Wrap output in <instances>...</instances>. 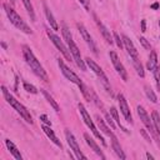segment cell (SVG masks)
<instances>
[{
  "mask_svg": "<svg viewBox=\"0 0 160 160\" xmlns=\"http://www.w3.org/2000/svg\"><path fill=\"white\" fill-rule=\"evenodd\" d=\"M22 55H24V59H25V61L28 62V65L31 68V70L34 71V74L36 75V76H39L41 80H44V81H49V78H48V74H46V71L44 70V68H42V65L39 62V60L35 58V55H34V52L31 51V49L28 46V45H24L22 46Z\"/></svg>",
  "mask_w": 160,
  "mask_h": 160,
  "instance_id": "obj_1",
  "label": "cell"
},
{
  "mask_svg": "<svg viewBox=\"0 0 160 160\" xmlns=\"http://www.w3.org/2000/svg\"><path fill=\"white\" fill-rule=\"evenodd\" d=\"M62 36H64V39H65V41H66L68 46H69V50H70V52H71V55H72L74 61L76 62V65H78L82 71H85V70H86V66H85L84 60L81 59L80 50H79V48L76 46V44L74 42V40H72V36H71L70 30H69L65 25L62 26Z\"/></svg>",
  "mask_w": 160,
  "mask_h": 160,
  "instance_id": "obj_2",
  "label": "cell"
},
{
  "mask_svg": "<svg viewBox=\"0 0 160 160\" xmlns=\"http://www.w3.org/2000/svg\"><path fill=\"white\" fill-rule=\"evenodd\" d=\"M1 91H2V95H4V98H5V100L16 110V112L26 121V122H29V124H32V118H31V115H30V112H29V110L20 102V101H18L10 92H9V90L2 85L1 86Z\"/></svg>",
  "mask_w": 160,
  "mask_h": 160,
  "instance_id": "obj_3",
  "label": "cell"
},
{
  "mask_svg": "<svg viewBox=\"0 0 160 160\" xmlns=\"http://www.w3.org/2000/svg\"><path fill=\"white\" fill-rule=\"evenodd\" d=\"M2 6H4V9H5V12H6V15H8L10 22H11L16 29H19L20 31H22V32H25V34H32V30L29 28V25L16 14V11H15L12 8H10L8 4H2Z\"/></svg>",
  "mask_w": 160,
  "mask_h": 160,
  "instance_id": "obj_4",
  "label": "cell"
},
{
  "mask_svg": "<svg viewBox=\"0 0 160 160\" xmlns=\"http://www.w3.org/2000/svg\"><path fill=\"white\" fill-rule=\"evenodd\" d=\"M85 62L88 64V66L90 68V70H92L95 74H96V76L100 79V81H101V84H102V86L105 88V90L110 94V95H112V91H111V86H110V82H109V80H108V76L105 75V72H104V70L94 61V60H91L90 58H86L85 59Z\"/></svg>",
  "mask_w": 160,
  "mask_h": 160,
  "instance_id": "obj_5",
  "label": "cell"
},
{
  "mask_svg": "<svg viewBox=\"0 0 160 160\" xmlns=\"http://www.w3.org/2000/svg\"><path fill=\"white\" fill-rule=\"evenodd\" d=\"M78 108H79V110H80V114H81V116H82V120H84V122L88 125V128L91 130V132L95 135V138L96 139H99L100 141H101V144L105 146L106 145V142H105V140H104V138L101 136V134L99 132V130H98V128L94 125V122H92V120H91V118H90V115H89V112H88V110L85 109V106L81 104V102H79V105H78Z\"/></svg>",
  "mask_w": 160,
  "mask_h": 160,
  "instance_id": "obj_6",
  "label": "cell"
},
{
  "mask_svg": "<svg viewBox=\"0 0 160 160\" xmlns=\"http://www.w3.org/2000/svg\"><path fill=\"white\" fill-rule=\"evenodd\" d=\"M46 35L49 36V39L52 41V44L56 46V49L64 55V58L66 59V60H74L72 59V55H71V52H70V50L64 45V42L60 40V38L58 36V35H55L52 31H50V29H46Z\"/></svg>",
  "mask_w": 160,
  "mask_h": 160,
  "instance_id": "obj_7",
  "label": "cell"
},
{
  "mask_svg": "<svg viewBox=\"0 0 160 160\" xmlns=\"http://www.w3.org/2000/svg\"><path fill=\"white\" fill-rule=\"evenodd\" d=\"M136 110H138V115H139V118H140V120L142 121V124L148 128V130H149V132L158 140L159 139V135H158V132H156V130H155V128H154V124H152V119H150V116L148 115V112H146V110L141 106V105H139L138 108H136Z\"/></svg>",
  "mask_w": 160,
  "mask_h": 160,
  "instance_id": "obj_8",
  "label": "cell"
},
{
  "mask_svg": "<svg viewBox=\"0 0 160 160\" xmlns=\"http://www.w3.org/2000/svg\"><path fill=\"white\" fill-rule=\"evenodd\" d=\"M58 64H59V68H60L62 75H64L69 81H71L72 84H76L79 88L84 84V82L80 80V78H79V76H78V75H76V74H75V72H74V71H72V70H71V69H70V68L61 60V59L58 60Z\"/></svg>",
  "mask_w": 160,
  "mask_h": 160,
  "instance_id": "obj_9",
  "label": "cell"
},
{
  "mask_svg": "<svg viewBox=\"0 0 160 160\" xmlns=\"http://www.w3.org/2000/svg\"><path fill=\"white\" fill-rule=\"evenodd\" d=\"M110 60H111L116 72L120 75V78L124 81H128V71L125 70V66L122 65V62L120 61V59H119V56H118V54L115 51H110Z\"/></svg>",
  "mask_w": 160,
  "mask_h": 160,
  "instance_id": "obj_10",
  "label": "cell"
},
{
  "mask_svg": "<svg viewBox=\"0 0 160 160\" xmlns=\"http://www.w3.org/2000/svg\"><path fill=\"white\" fill-rule=\"evenodd\" d=\"M65 136H66V140H68V144H69L70 149H71V150L74 151V154H75V158H78V159H86V156H85V155L82 154V151L80 150V146H79V144H78L75 136L72 135V132H71L70 130H66V131H65Z\"/></svg>",
  "mask_w": 160,
  "mask_h": 160,
  "instance_id": "obj_11",
  "label": "cell"
},
{
  "mask_svg": "<svg viewBox=\"0 0 160 160\" xmlns=\"http://www.w3.org/2000/svg\"><path fill=\"white\" fill-rule=\"evenodd\" d=\"M76 26H78V30H79V32H80L81 38L85 40V42L88 44V46L90 48V50H91L94 54H98V48H96V45H95V42H94V40H92L91 35H90V34H89V31L86 30V28H85L81 22H78V24H76Z\"/></svg>",
  "mask_w": 160,
  "mask_h": 160,
  "instance_id": "obj_12",
  "label": "cell"
},
{
  "mask_svg": "<svg viewBox=\"0 0 160 160\" xmlns=\"http://www.w3.org/2000/svg\"><path fill=\"white\" fill-rule=\"evenodd\" d=\"M118 101H119V106H120V111L121 114L124 115L125 120L130 124H132V116H131V112H130V109H129V105H128V101L125 99V96L119 92L118 94Z\"/></svg>",
  "mask_w": 160,
  "mask_h": 160,
  "instance_id": "obj_13",
  "label": "cell"
},
{
  "mask_svg": "<svg viewBox=\"0 0 160 160\" xmlns=\"http://www.w3.org/2000/svg\"><path fill=\"white\" fill-rule=\"evenodd\" d=\"M121 38H122L124 48L126 49V51H128V54L130 55L131 60H140V58H139V52H138V50H136L135 45L132 44V41H131L126 35H122Z\"/></svg>",
  "mask_w": 160,
  "mask_h": 160,
  "instance_id": "obj_14",
  "label": "cell"
},
{
  "mask_svg": "<svg viewBox=\"0 0 160 160\" xmlns=\"http://www.w3.org/2000/svg\"><path fill=\"white\" fill-rule=\"evenodd\" d=\"M94 19H95V22H96V25H98V28H99V30H100V32H101V35H102V38L106 40V42H109L110 45L111 44H114V36H111V34H110V30L96 18V15H94Z\"/></svg>",
  "mask_w": 160,
  "mask_h": 160,
  "instance_id": "obj_15",
  "label": "cell"
},
{
  "mask_svg": "<svg viewBox=\"0 0 160 160\" xmlns=\"http://www.w3.org/2000/svg\"><path fill=\"white\" fill-rule=\"evenodd\" d=\"M110 139H111V146H112V150L115 151V154H116L121 160H125L126 156H125V154H124V151H122V149H121V146H120V142L118 141V138L114 135V132L110 135Z\"/></svg>",
  "mask_w": 160,
  "mask_h": 160,
  "instance_id": "obj_16",
  "label": "cell"
},
{
  "mask_svg": "<svg viewBox=\"0 0 160 160\" xmlns=\"http://www.w3.org/2000/svg\"><path fill=\"white\" fill-rule=\"evenodd\" d=\"M41 129H42V131L46 134V136H48V138H49V139H50V140H51V141H52V142H54L56 146H59V148H61V146H62V145H61V141H60V140L56 138V135H55V134H54V131L51 130L50 125L44 124V125L41 126Z\"/></svg>",
  "mask_w": 160,
  "mask_h": 160,
  "instance_id": "obj_17",
  "label": "cell"
},
{
  "mask_svg": "<svg viewBox=\"0 0 160 160\" xmlns=\"http://www.w3.org/2000/svg\"><path fill=\"white\" fill-rule=\"evenodd\" d=\"M84 139H85L86 144H88V145H89V146H90V148H91V149H92V150H94V151H95V152H96L101 159H105V155H104V154H102V151L100 150L99 145L92 140V138H90V135H89V134H86V132H85V134H84Z\"/></svg>",
  "mask_w": 160,
  "mask_h": 160,
  "instance_id": "obj_18",
  "label": "cell"
},
{
  "mask_svg": "<svg viewBox=\"0 0 160 160\" xmlns=\"http://www.w3.org/2000/svg\"><path fill=\"white\" fill-rule=\"evenodd\" d=\"M5 145H6L8 150L10 151V154H11L16 160H22V156H21V154H20V150L16 148V145H15L12 141H10L9 139H6V140H5Z\"/></svg>",
  "mask_w": 160,
  "mask_h": 160,
  "instance_id": "obj_19",
  "label": "cell"
},
{
  "mask_svg": "<svg viewBox=\"0 0 160 160\" xmlns=\"http://www.w3.org/2000/svg\"><path fill=\"white\" fill-rule=\"evenodd\" d=\"M44 11H45V15H46L48 22L50 24V28H51L52 30H58V29H59L58 22H56L55 18H54V15H52V12H51V10L48 8V5H46V4H44Z\"/></svg>",
  "mask_w": 160,
  "mask_h": 160,
  "instance_id": "obj_20",
  "label": "cell"
},
{
  "mask_svg": "<svg viewBox=\"0 0 160 160\" xmlns=\"http://www.w3.org/2000/svg\"><path fill=\"white\" fill-rule=\"evenodd\" d=\"M156 66H158V55H156V51L155 50H151L150 51V55H149V60L146 62V68H148V70L154 71Z\"/></svg>",
  "mask_w": 160,
  "mask_h": 160,
  "instance_id": "obj_21",
  "label": "cell"
},
{
  "mask_svg": "<svg viewBox=\"0 0 160 160\" xmlns=\"http://www.w3.org/2000/svg\"><path fill=\"white\" fill-rule=\"evenodd\" d=\"M41 92H42V95L45 96V99L48 100V102H49V104H50V105L54 108V110H55L56 112H59V111H60V108H59L58 102L54 100V98H52V96H51V95H50V94H49L46 90H41Z\"/></svg>",
  "mask_w": 160,
  "mask_h": 160,
  "instance_id": "obj_22",
  "label": "cell"
},
{
  "mask_svg": "<svg viewBox=\"0 0 160 160\" xmlns=\"http://www.w3.org/2000/svg\"><path fill=\"white\" fill-rule=\"evenodd\" d=\"M151 119H152L154 128H155V130H156L158 135L160 136V115L158 114V111H156V110H154V111H152V114H151Z\"/></svg>",
  "mask_w": 160,
  "mask_h": 160,
  "instance_id": "obj_23",
  "label": "cell"
},
{
  "mask_svg": "<svg viewBox=\"0 0 160 160\" xmlns=\"http://www.w3.org/2000/svg\"><path fill=\"white\" fill-rule=\"evenodd\" d=\"M110 114H111V116H112V119L116 121V124L120 126V129L124 131V132H129V130L126 129V128H124L122 125H121V122H120V120H119V114H118V110L112 106V108H110Z\"/></svg>",
  "mask_w": 160,
  "mask_h": 160,
  "instance_id": "obj_24",
  "label": "cell"
},
{
  "mask_svg": "<svg viewBox=\"0 0 160 160\" xmlns=\"http://www.w3.org/2000/svg\"><path fill=\"white\" fill-rule=\"evenodd\" d=\"M21 1H22L24 6H25V9H26V11H28V14H29V16H30V19H31L32 21H35V12H34V8H32L30 0H21Z\"/></svg>",
  "mask_w": 160,
  "mask_h": 160,
  "instance_id": "obj_25",
  "label": "cell"
},
{
  "mask_svg": "<svg viewBox=\"0 0 160 160\" xmlns=\"http://www.w3.org/2000/svg\"><path fill=\"white\" fill-rule=\"evenodd\" d=\"M96 120H98V124H99V128H100V130L104 132V134H106L108 136H110L111 134H112V131L111 130H109V128L105 125V122H104V120L99 116V115H96Z\"/></svg>",
  "mask_w": 160,
  "mask_h": 160,
  "instance_id": "obj_26",
  "label": "cell"
},
{
  "mask_svg": "<svg viewBox=\"0 0 160 160\" xmlns=\"http://www.w3.org/2000/svg\"><path fill=\"white\" fill-rule=\"evenodd\" d=\"M132 65H134V68H135L138 75H139L140 78H144L145 72H144V68H142L141 61H140V60H132Z\"/></svg>",
  "mask_w": 160,
  "mask_h": 160,
  "instance_id": "obj_27",
  "label": "cell"
},
{
  "mask_svg": "<svg viewBox=\"0 0 160 160\" xmlns=\"http://www.w3.org/2000/svg\"><path fill=\"white\" fill-rule=\"evenodd\" d=\"M145 89V94H146V96H148V99L151 101V102H158V98H156V95H155V92L151 90V88L150 86H145L144 88Z\"/></svg>",
  "mask_w": 160,
  "mask_h": 160,
  "instance_id": "obj_28",
  "label": "cell"
},
{
  "mask_svg": "<svg viewBox=\"0 0 160 160\" xmlns=\"http://www.w3.org/2000/svg\"><path fill=\"white\" fill-rule=\"evenodd\" d=\"M154 78H155V81H156V88L160 91V65H158L155 68V70H154Z\"/></svg>",
  "mask_w": 160,
  "mask_h": 160,
  "instance_id": "obj_29",
  "label": "cell"
},
{
  "mask_svg": "<svg viewBox=\"0 0 160 160\" xmlns=\"http://www.w3.org/2000/svg\"><path fill=\"white\" fill-rule=\"evenodd\" d=\"M24 89H25L28 92H30V94H38V89H36L34 85H31V84L24 82Z\"/></svg>",
  "mask_w": 160,
  "mask_h": 160,
  "instance_id": "obj_30",
  "label": "cell"
},
{
  "mask_svg": "<svg viewBox=\"0 0 160 160\" xmlns=\"http://www.w3.org/2000/svg\"><path fill=\"white\" fill-rule=\"evenodd\" d=\"M114 41L116 42V45H118V48H119V49H122V48H124V42H122V38H120L118 32H114Z\"/></svg>",
  "mask_w": 160,
  "mask_h": 160,
  "instance_id": "obj_31",
  "label": "cell"
},
{
  "mask_svg": "<svg viewBox=\"0 0 160 160\" xmlns=\"http://www.w3.org/2000/svg\"><path fill=\"white\" fill-rule=\"evenodd\" d=\"M140 42H141V45H142L145 49L150 50V48H151V46H150V42H149V41H148L145 38H142V36H141V38H140Z\"/></svg>",
  "mask_w": 160,
  "mask_h": 160,
  "instance_id": "obj_32",
  "label": "cell"
},
{
  "mask_svg": "<svg viewBox=\"0 0 160 160\" xmlns=\"http://www.w3.org/2000/svg\"><path fill=\"white\" fill-rule=\"evenodd\" d=\"M104 114H105V118H106V120H108V124H109V125H110L112 129H115V124H114V121H112L111 116H110V115H109V114H108L105 110H104Z\"/></svg>",
  "mask_w": 160,
  "mask_h": 160,
  "instance_id": "obj_33",
  "label": "cell"
},
{
  "mask_svg": "<svg viewBox=\"0 0 160 160\" xmlns=\"http://www.w3.org/2000/svg\"><path fill=\"white\" fill-rule=\"evenodd\" d=\"M79 2L85 8L86 11H90V1L89 0H79Z\"/></svg>",
  "mask_w": 160,
  "mask_h": 160,
  "instance_id": "obj_34",
  "label": "cell"
},
{
  "mask_svg": "<svg viewBox=\"0 0 160 160\" xmlns=\"http://www.w3.org/2000/svg\"><path fill=\"white\" fill-rule=\"evenodd\" d=\"M40 120L44 122V124H46V125H50L51 126V122H50V120L48 119V116L45 115V114H42V115H40Z\"/></svg>",
  "mask_w": 160,
  "mask_h": 160,
  "instance_id": "obj_35",
  "label": "cell"
},
{
  "mask_svg": "<svg viewBox=\"0 0 160 160\" xmlns=\"http://www.w3.org/2000/svg\"><path fill=\"white\" fill-rule=\"evenodd\" d=\"M140 25H141V31L145 32V31H146V21H145V19H142V20L140 21Z\"/></svg>",
  "mask_w": 160,
  "mask_h": 160,
  "instance_id": "obj_36",
  "label": "cell"
},
{
  "mask_svg": "<svg viewBox=\"0 0 160 160\" xmlns=\"http://www.w3.org/2000/svg\"><path fill=\"white\" fill-rule=\"evenodd\" d=\"M140 132H141V135L145 138V140H146V141H150V136L145 132V130H144V129H140Z\"/></svg>",
  "mask_w": 160,
  "mask_h": 160,
  "instance_id": "obj_37",
  "label": "cell"
},
{
  "mask_svg": "<svg viewBox=\"0 0 160 160\" xmlns=\"http://www.w3.org/2000/svg\"><path fill=\"white\" fill-rule=\"evenodd\" d=\"M151 9H154V10H156V9H159V2H154V4L151 5Z\"/></svg>",
  "mask_w": 160,
  "mask_h": 160,
  "instance_id": "obj_38",
  "label": "cell"
},
{
  "mask_svg": "<svg viewBox=\"0 0 160 160\" xmlns=\"http://www.w3.org/2000/svg\"><path fill=\"white\" fill-rule=\"evenodd\" d=\"M146 158H148V159H151V160L154 159V156H152V155H150L149 152H146Z\"/></svg>",
  "mask_w": 160,
  "mask_h": 160,
  "instance_id": "obj_39",
  "label": "cell"
},
{
  "mask_svg": "<svg viewBox=\"0 0 160 160\" xmlns=\"http://www.w3.org/2000/svg\"><path fill=\"white\" fill-rule=\"evenodd\" d=\"M1 45H2L4 49H6V44H5V42H1Z\"/></svg>",
  "mask_w": 160,
  "mask_h": 160,
  "instance_id": "obj_40",
  "label": "cell"
},
{
  "mask_svg": "<svg viewBox=\"0 0 160 160\" xmlns=\"http://www.w3.org/2000/svg\"><path fill=\"white\" fill-rule=\"evenodd\" d=\"M10 1H11V2H14V1H15V0H10Z\"/></svg>",
  "mask_w": 160,
  "mask_h": 160,
  "instance_id": "obj_41",
  "label": "cell"
},
{
  "mask_svg": "<svg viewBox=\"0 0 160 160\" xmlns=\"http://www.w3.org/2000/svg\"><path fill=\"white\" fill-rule=\"evenodd\" d=\"M159 25H160V21H159Z\"/></svg>",
  "mask_w": 160,
  "mask_h": 160,
  "instance_id": "obj_42",
  "label": "cell"
}]
</instances>
